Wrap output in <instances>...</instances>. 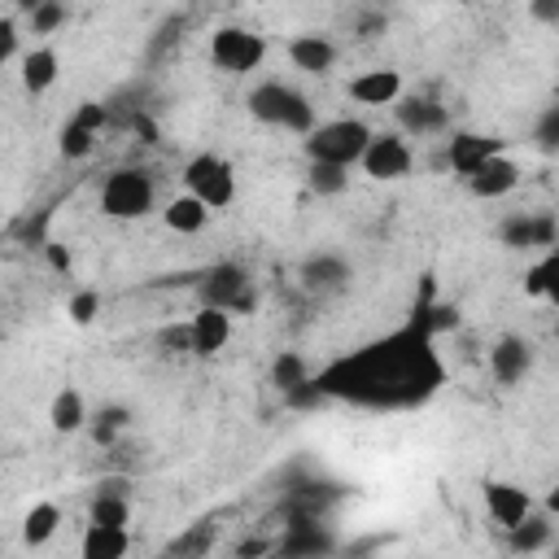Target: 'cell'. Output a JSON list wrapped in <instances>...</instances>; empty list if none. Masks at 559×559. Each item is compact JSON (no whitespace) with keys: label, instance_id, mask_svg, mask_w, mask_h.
Here are the masks:
<instances>
[{"label":"cell","instance_id":"obj_1","mask_svg":"<svg viewBox=\"0 0 559 559\" xmlns=\"http://www.w3.org/2000/svg\"><path fill=\"white\" fill-rule=\"evenodd\" d=\"M445 380L441 354L432 345V332L415 319L397 328L384 341H371L323 371H314V384L328 402H354V406H419L428 402Z\"/></svg>","mask_w":559,"mask_h":559},{"label":"cell","instance_id":"obj_2","mask_svg":"<svg viewBox=\"0 0 559 559\" xmlns=\"http://www.w3.org/2000/svg\"><path fill=\"white\" fill-rule=\"evenodd\" d=\"M245 109H249L258 122L280 127V131H293V135H306V131L314 127V105H310V96H301L297 87H288V83H280V79L258 83V87L249 92Z\"/></svg>","mask_w":559,"mask_h":559},{"label":"cell","instance_id":"obj_3","mask_svg":"<svg viewBox=\"0 0 559 559\" xmlns=\"http://www.w3.org/2000/svg\"><path fill=\"white\" fill-rule=\"evenodd\" d=\"M306 157L310 162H332V166H358L367 140H371V127L358 122V118H332V122H314L306 135Z\"/></svg>","mask_w":559,"mask_h":559},{"label":"cell","instance_id":"obj_4","mask_svg":"<svg viewBox=\"0 0 559 559\" xmlns=\"http://www.w3.org/2000/svg\"><path fill=\"white\" fill-rule=\"evenodd\" d=\"M157 205V183L144 166H118L100 183V210L109 218H144Z\"/></svg>","mask_w":559,"mask_h":559},{"label":"cell","instance_id":"obj_5","mask_svg":"<svg viewBox=\"0 0 559 559\" xmlns=\"http://www.w3.org/2000/svg\"><path fill=\"white\" fill-rule=\"evenodd\" d=\"M197 297H201V306H218L227 314H253L258 310V288H253L249 271L236 262H214L210 271H201Z\"/></svg>","mask_w":559,"mask_h":559},{"label":"cell","instance_id":"obj_6","mask_svg":"<svg viewBox=\"0 0 559 559\" xmlns=\"http://www.w3.org/2000/svg\"><path fill=\"white\" fill-rule=\"evenodd\" d=\"M183 188H188L197 201H205L210 210H223V205L236 201V170H231V162L218 157V153H197V157L183 166Z\"/></svg>","mask_w":559,"mask_h":559},{"label":"cell","instance_id":"obj_7","mask_svg":"<svg viewBox=\"0 0 559 559\" xmlns=\"http://www.w3.org/2000/svg\"><path fill=\"white\" fill-rule=\"evenodd\" d=\"M262 57H266V39L249 26H218L210 35V61L227 74H249L262 66Z\"/></svg>","mask_w":559,"mask_h":559},{"label":"cell","instance_id":"obj_8","mask_svg":"<svg viewBox=\"0 0 559 559\" xmlns=\"http://www.w3.org/2000/svg\"><path fill=\"white\" fill-rule=\"evenodd\" d=\"M358 166H362L367 179H376V183H393V179H406V175H411L415 153H411V144H406L402 131H380V135L371 131V140H367Z\"/></svg>","mask_w":559,"mask_h":559},{"label":"cell","instance_id":"obj_9","mask_svg":"<svg viewBox=\"0 0 559 559\" xmlns=\"http://www.w3.org/2000/svg\"><path fill=\"white\" fill-rule=\"evenodd\" d=\"M463 179H467V192H472V197L498 201V197H507V192L520 188V166H515V157H507V153L498 148V153H489L480 166H472Z\"/></svg>","mask_w":559,"mask_h":559},{"label":"cell","instance_id":"obj_10","mask_svg":"<svg viewBox=\"0 0 559 559\" xmlns=\"http://www.w3.org/2000/svg\"><path fill=\"white\" fill-rule=\"evenodd\" d=\"M397 127L402 135H415V140H428V135H445L450 131V109L432 96H397Z\"/></svg>","mask_w":559,"mask_h":559},{"label":"cell","instance_id":"obj_11","mask_svg":"<svg viewBox=\"0 0 559 559\" xmlns=\"http://www.w3.org/2000/svg\"><path fill=\"white\" fill-rule=\"evenodd\" d=\"M231 341V314L218 306H197V314L188 319V349L197 358H214L218 349H227Z\"/></svg>","mask_w":559,"mask_h":559},{"label":"cell","instance_id":"obj_12","mask_svg":"<svg viewBox=\"0 0 559 559\" xmlns=\"http://www.w3.org/2000/svg\"><path fill=\"white\" fill-rule=\"evenodd\" d=\"M555 214H511L498 227V240L507 249H555Z\"/></svg>","mask_w":559,"mask_h":559},{"label":"cell","instance_id":"obj_13","mask_svg":"<svg viewBox=\"0 0 559 559\" xmlns=\"http://www.w3.org/2000/svg\"><path fill=\"white\" fill-rule=\"evenodd\" d=\"M489 371H493L498 384H520L533 371V341L515 336V332L498 336L493 349H489Z\"/></svg>","mask_w":559,"mask_h":559},{"label":"cell","instance_id":"obj_14","mask_svg":"<svg viewBox=\"0 0 559 559\" xmlns=\"http://www.w3.org/2000/svg\"><path fill=\"white\" fill-rule=\"evenodd\" d=\"M485 507H489V520H493V524L511 528V524H520V520L533 511V498H528L524 485L489 480V485H485Z\"/></svg>","mask_w":559,"mask_h":559},{"label":"cell","instance_id":"obj_15","mask_svg":"<svg viewBox=\"0 0 559 559\" xmlns=\"http://www.w3.org/2000/svg\"><path fill=\"white\" fill-rule=\"evenodd\" d=\"M349 96L358 105H393L402 96V70H393V66L362 70V74L349 79Z\"/></svg>","mask_w":559,"mask_h":559},{"label":"cell","instance_id":"obj_16","mask_svg":"<svg viewBox=\"0 0 559 559\" xmlns=\"http://www.w3.org/2000/svg\"><path fill=\"white\" fill-rule=\"evenodd\" d=\"M288 61H293L297 70H306V74H328V70L336 66V44H332L328 35H314V31L293 35V39H288Z\"/></svg>","mask_w":559,"mask_h":559},{"label":"cell","instance_id":"obj_17","mask_svg":"<svg viewBox=\"0 0 559 559\" xmlns=\"http://www.w3.org/2000/svg\"><path fill=\"white\" fill-rule=\"evenodd\" d=\"M489 153H498V140L493 135H480V131H454L450 144H445V162L454 175H467L472 166H480Z\"/></svg>","mask_w":559,"mask_h":559},{"label":"cell","instance_id":"obj_18","mask_svg":"<svg viewBox=\"0 0 559 559\" xmlns=\"http://www.w3.org/2000/svg\"><path fill=\"white\" fill-rule=\"evenodd\" d=\"M22 87L31 92V96H44L52 83H57V74H61V57L48 48V44H39V48H31V52H22Z\"/></svg>","mask_w":559,"mask_h":559},{"label":"cell","instance_id":"obj_19","mask_svg":"<svg viewBox=\"0 0 559 559\" xmlns=\"http://www.w3.org/2000/svg\"><path fill=\"white\" fill-rule=\"evenodd\" d=\"M79 550H83V559H122L131 550V533L118 524H92L87 520Z\"/></svg>","mask_w":559,"mask_h":559},{"label":"cell","instance_id":"obj_20","mask_svg":"<svg viewBox=\"0 0 559 559\" xmlns=\"http://www.w3.org/2000/svg\"><path fill=\"white\" fill-rule=\"evenodd\" d=\"M345 280H349V262L336 253H314L301 266V284L310 293H336V288H345Z\"/></svg>","mask_w":559,"mask_h":559},{"label":"cell","instance_id":"obj_21","mask_svg":"<svg viewBox=\"0 0 559 559\" xmlns=\"http://www.w3.org/2000/svg\"><path fill=\"white\" fill-rule=\"evenodd\" d=\"M210 214H214V210H210L205 201H197L192 192H183V197L166 201V210H162V223H166L170 231H179V236H197V231H205Z\"/></svg>","mask_w":559,"mask_h":559},{"label":"cell","instance_id":"obj_22","mask_svg":"<svg viewBox=\"0 0 559 559\" xmlns=\"http://www.w3.org/2000/svg\"><path fill=\"white\" fill-rule=\"evenodd\" d=\"M550 542H555V524H550V515H537V511H528L520 524L507 528V546H511L515 555H537V550H546Z\"/></svg>","mask_w":559,"mask_h":559},{"label":"cell","instance_id":"obj_23","mask_svg":"<svg viewBox=\"0 0 559 559\" xmlns=\"http://www.w3.org/2000/svg\"><path fill=\"white\" fill-rule=\"evenodd\" d=\"M48 424H52V432H61V437L83 432V428H87V402H83V393H79V389H61V393L52 397V406H48Z\"/></svg>","mask_w":559,"mask_h":559},{"label":"cell","instance_id":"obj_24","mask_svg":"<svg viewBox=\"0 0 559 559\" xmlns=\"http://www.w3.org/2000/svg\"><path fill=\"white\" fill-rule=\"evenodd\" d=\"M87 520L92 524H118L127 528L131 524V493L127 489H100L92 493V507H87Z\"/></svg>","mask_w":559,"mask_h":559},{"label":"cell","instance_id":"obj_25","mask_svg":"<svg viewBox=\"0 0 559 559\" xmlns=\"http://www.w3.org/2000/svg\"><path fill=\"white\" fill-rule=\"evenodd\" d=\"M288 528H293V533H288L284 542H275L280 555H328V550H336V542H332L328 533H319L314 520H297V524H288Z\"/></svg>","mask_w":559,"mask_h":559},{"label":"cell","instance_id":"obj_26","mask_svg":"<svg viewBox=\"0 0 559 559\" xmlns=\"http://www.w3.org/2000/svg\"><path fill=\"white\" fill-rule=\"evenodd\" d=\"M87 428H92V441H96V445H114V441L131 428V411H127L122 402H109V406H100L96 415H87Z\"/></svg>","mask_w":559,"mask_h":559},{"label":"cell","instance_id":"obj_27","mask_svg":"<svg viewBox=\"0 0 559 559\" xmlns=\"http://www.w3.org/2000/svg\"><path fill=\"white\" fill-rule=\"evenodd\" d=\"M57 528H61V507L57 502H35L26 511V520H22V542L26 546H44V542H52Z\"/></svg>","mask_w":559,"mask_h":559},{"label":"cell","instance_id":"obj_28","mask_svg":"<svg viewBox=\"0 0 559 559\" xmlns=\"http://www.w3.org/2000/svg\"><path fill=\"white\" fill-rule=\"evenodd\" d=\"M559 258H555V249H542V258L524 271V293L528 297H537V301H546V297H555V288H559Z\"/></svg>","mask_w":559,"mask_h":559},{"label":"cell","instance_id":"obj_29","mask_svg":"<svg viewBox=\"0 0 559 559\" xmlns=\"http://www.w3.org/2000/svg\"><path fill=\"white\" fill-rule=\"evenodd\" d=\"M306 380H310V362H306L297 349H280L275 362H271V384H275L280 393H288V389H297V384H306Z\"/></svg>","mask_w":559,"mask_h":559},{"label":"cell","instance_id":"obj_30","mask_svg":"<svg viewBox=\"0 0 559 559\" xmlns=\"http://www.w3.org/2000/svg\"><path fill=\"white\" fill-rule=\"evenodd\" d=\"M306 183L314 197H341L349 188V166H332V162H310Z\"/></svg>","mask_w":559,"mask_h":559},{"label":"cell","instance_id":"obj_31","mask_svg":"<svg viewBox=\"0 0 559 559\" xmlns=\"http://www.w3.org/2000/svg\"><path fill=\"white\" fill-rule=\"evenodd\" d=\"M96 135L100 131H92V127H83V122H66L61 127V140H57V148H61V157H70V162H83L92 148H96Z\"/></svg>","mask_w":559,"mask_h":559},{"label":"cell","instance_id":"obj_32","mask_svg":"<svg viewBox=\"0 0 559 559\" xmlns=\"http://www.w3.org/2000/svg\"><path fill=\"white\" fill-rule=\"evenodd\" d=\"M533 148H537L542 157H555V153H559V105H546V109H542V118H537V127H533Z\"/></svg>","mask_w":559,"mask_h":559},{"label":"cell","instance_id":"obj_33","mask_svg":"<svg viewBox=\"0 0 559 559\" xmlns=\"http://www.w3.org/2000/svg\"><path fill=\"white\" fill-rule=\"evenodd\" d=\"M26 17H31V31H35V35H52V31H61V26H66L70 9H66L61 0H39Z\"/></svg>","mask_w":559,"mask_h":559},{"label":"cell","instance_id":"obj_34","mask_svg":"<svg viewBox=\"0 0 559 559\" xmlns=\"http://www.w3.org/2000/svg\"><path fill=\"white\" fill-rule=\"evenodd\" d=\"M66 314H70V323H79V328L96 323V314H100V293H96V288H79V293L66 301Z\"/></svg>","mask_w":559,"mask_h":559},{"label":"cell","instance_id":"obj_35","mask_svg":"<svg viewBox=\"0 0 559 559\" xmlns=\"http://www.w3.org/2000/svg\"><path fill=\"white\" fill-rule=\"evenodd\" d=\"M74 122H83V127H92V131H100V127L109 122V109H105L100 100H83V105L74 109Z\"/></svg>","mask_w":559,"mask_h":559},{"label":"cell","instance_id":"obj_36","mask_svg":"<svg viewBox=\"0 0 559 559\" xmlns=\"http://www.w3.org/2000/svg\"><path fill=\"white\" fill-rule=\"evenodd\" d=\"M13 52H17V22L0 17V70L13 61Z\"/></svg>","mask_w":559,"mask_h":559},{"label":"cell","instance_id":"obj_37","mask_svg":"<svg viewBox=\"0 0 559 559\" xmlns=\"http://www.w3.org/2000/svg\"><path fill=\"white\" fill-rule=\"evenodd\" d=\"M528 17L542 26H559V0H528Z\"/></svg>","mask_w":559,"mask_h":559},{"label":"cell","instance_id":"obj_38","mask_svg":"<svg viewBox=\"0 0 559 559\" xmlns=\"http://www.w3.org/2000/svg\"><path fill=\"white\" fill-rule=\"evenodd\" d=\"M48 262H52V271H61V275H70V253H66L61 245H48Z\"/></svg>","mask_w":559,"mask_h":559},{"label":"cell","instance_id":"obj_39","mask_svg":"<svg viewBox=\"0 0 559 559\" xmlns=\"http://www.w3.org/2000/svg\"><path fill=\"white\" fill-rule=\"evenodd\" d=\"M135 135H140L144 144H157V127H153V118L140 114V118H135Z\"/></svg>","mask_w":559,"mask_h":559},{"label":"cell","instance_id":"obj_40","mask_svg":"<svg viewBox=\"0 0 559 559\" xmlns=\"http://www.w3.org/2000/svg\"><path fill=\"white\" fill-rule=\"evenodd\" d=\"M162 345H175V349H188V328H166V332H162Z\"/></svg>","mask_w":559,"mask_h":559},{"label":"cell","instance_id":"obj_41","mask_svg":"<svg viewBox=\"0 0 559 559\" xmlns=\"http://www.w3.org/2000/svg\"><path fill=\"white\" fill-rule=\"evenodd\" d=\"M13 4H17V9H22V13H31V9H35V4H39V0H13Z\"/></svg>","mask_w":559,"mask_h":559},{"label":"cell","instance_id":"obj_42","mask_svg":"<svg viewBox=\"0 0 559 559\" xmlns=\"http://www.w3.org/2000/svg\"><path fill=\"white\" fill-rule=\"evenodd\" d=\"M371 4H389V0H371Z\"/></svg>","mask_w":559,"mask_h":559}]
</instances>
